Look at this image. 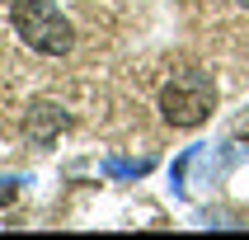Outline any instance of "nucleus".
Here are the masks:
<instances>
[{
    "label": "nucleus",
    "instance_id": "7ed1b4c3",
    "mask_svg": "<svg viewBox=\"0 0 249 240\" xmlns=\"http://www.w3.org/2000/svg\"><path fill=\"white\" fill-rule=\"evenodd\" d=\"M66 127H71V113L61 109V104H52V99H38V104H28V113H24V137L33 141V146H52Z\"/></svg>",
    "mask_w": 249,
    "mask_h": 240
},
{
    "label": "nucleus",
    "instance_id": "f257e3e1",
    "mask_svg": "<svg viewBox=\"0 0 249 240\" xmlns=\"http://www.w3.org/2000/svg\"><path fill=\"white\" fill-rule=\"evenodd\" d=\"M212 109H216V85H212L207 71H174L165 80V90H160V118H165L169 127H183V132H193V127H202L212 118Z\"/></svg>",
    "mask_w": 249,
    "mask_h": 240
},
{
    "label": "nucleus",
    "instance_id": "423d86ee",
    "mask_svg": "<svg viewBox=\"0 0 249 240\" xmlns=\"http://www.w3.org/2000/svg\"><path fill=\"white\" fill-rule=\"evenodd\" d=\"M240 5H245V10H249V0H240Z\"/></svg>",
    "mask_w": 249,
    "mask_h": 240
},
{
    "label": "nucleus",
    "instance_id": "39448f33",
    "mask_svg": "<svg viewBox=\"0 0 249 240\" xmlns=\"http://www.w3.org/2000/svg\"><path fill=\"white\" fill-rule=\"evenodd\" d=\"M235 137H249V113H240V118H235Z\"/></svg>",
    "mask_w": 249,
    "mask_h": 240
},
{
    "label": "nucleus",
    "instance_id": "20e7f679",
    "mask_svg": "<svg viewBox=\"0 0 249 240\" xmlns=\"http://www.w3.org/2000/svg\"><path fill=\"white\" fill-rule=\"evenodd\" d=\"M14 198H19V184H14V179H0V207L14 203Z\"/></svg>",
    "mask_w": 249,
    "mask_h": 240
},
{
    "label": "nucleus",
    "instance_id": "f03ea898",
    "mask_svg": "<svg viewBox=\"0 0 249 240\" xmlns=\"http://www.w3.org/2000/svg\"><path fill=\"white\" fill-rule=\"evenodd\" d=\"M10 19H14V33L24 38V47H33L42 56H66L71 42H75L71 19L56 10L52 0H14Z\"/></svg>",
    "mask_w": 249,
    "mask_h": 240
}]
</instances>
